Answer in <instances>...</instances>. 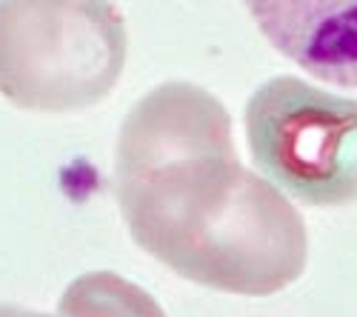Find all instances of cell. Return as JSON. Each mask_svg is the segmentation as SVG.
<instances>
[{
    "mask_svg": "<svg viewBox=\"0 0 357 317\" xmlns=\"http://www.w3.org/2000/svg\"><path fill=\"white\" fill-rule=\"evenodd\" d=\"M114 183L135 243L192 283L266 297L306 266L301 215L237 160L229 111L195 83H160L132 106Z\"/></svg>",
    "mask_w": 357,
    "mask_h": 317,
    "instance_id": "obj_1",
    "label": "cell"
},
{
    "mask_svg": "<svg viewBox=\"0 0 357 317\" xmlns=\"http://www.w3.org/2000/svg\"><path fill=\"white\" fill-rule=\"evenodd\" d=\"M129 35L112 0H0V95L26 111L100 103L123 75Z\"/></svg>",
    "mask_w": 357,
    "mask_h": 317,
    "instance_id": "obj_2",
    "label": "cell"
},
{
    "mask_svg": "<svg viewBox=\"0 0 357 317\" xmlns=\"http://www.w3.org/2000/svg\"><path fill=\"white\" fill-rule=\"evenodd\" d=\"M246 137L260 171L309 206L357 200V100L297 77H272L246 103Z\"/></svg>",
    "mask_w": 357,
    "mask_h": 317,
    "instance_id": "obj_3",
    "label": "cell"
},
{
    "mask_svg": "<svg viewBox=\"0 0 357 317\" xmlns=\"http://www.w3.org/2000/svg\"><path fill=\"white\" fill-rule=\"evenodd\" d=\"M280 54L312 77L357 89V0H246Z\"/></svg>",
    "mask_w": 357,
    "mask_h": 317,
    "instance_id": "obj_4",
    "label": "cell"
},
{
    "mask_svg": "<svg viewBox=\"0 0 357 317\" xmlns=\"http://www.w3.org/2000/svg\"><path fill=\"white\" fill-rule=\"evenodd\" d=\"M57 317H166L158 300L114 272H89L69 283Z\"/></svg>",
    "mask_w": 357,
    "mask_h": 317,
    "instance_id": "obj_5",
    "label": "cell"
},
{
    "mask_svg": "<svg viewBox=\"0 0 357 317\" xmlns=\"http://www.w3.org/2000/svg\"><path fill=\"white\" fill-rule=\"evenodd\" d=\"M0 317H49V314L29 311V309H20V306H0Z\"/></svg>",
    "mask_w": 357,
    "mask_h": 317,
    "instance_id": "obj_6",
    "label": "cell"
}]
</instances>
